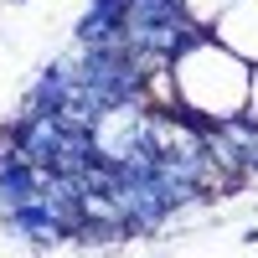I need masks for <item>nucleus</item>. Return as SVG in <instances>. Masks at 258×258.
Segmentation results:
<instances>
[{"label":"nucleus","mask_w":258,"mask_h":258,"mask_svg":"<svg viewBox=\"0 0 258 258\" xmlns=\"http://www.w3.org/2000/svg\"><path fill=\"white\" fill-rule=\"evenodd\" d=\"M176 73V93H181V109L197 119V124H227V119H243L248 109V83H253V62H243L238 52H227L217 36H197L191 47L170 62Z\"/></svg>","instance_id":"nucleus-1"},{"label":"nucleus","mask_w":258,"mask_h":258,"mask_svg":"<svg viewBox=\"0 0 258 258\" xmlns=\"http://www.w3.org/2000/svg\"><path fill=\"white\" fill-rule=\"evenodd\" d=\"M212 36H217L227 52H238L243 62L258 68V0H232V6L217 16Z\"/></svg>","instance_id":"nucleus-2"},{"label":"nucleus","mask_w":258,"mask_h":258,"mask_svg":"<svg viewBox=\"0 0 258 258\" xmlns=\"http://www.w3.org/2000/svg\"><path fill=\"white\" fill-rule=\"evenodd\" d=\"M243 119L258 124V68H253V83H248V109H243Z\"/></svg>","instance_id":"nucleus-3"},{"label":"nucleus","mask_w":258,"mask_h":258,"mask_svg":"<svg viewBox=\"0 0 258 258\" xmlns=\"http://www.w3.org/2000/svg\"><path fill=\"white\" fill-rule=\"evenodd\" d=\"M11 6H31V0H11Z\"/></svg>","instance_id":"nucleus-4"}]
</instances>
